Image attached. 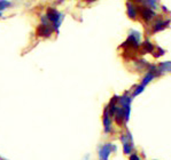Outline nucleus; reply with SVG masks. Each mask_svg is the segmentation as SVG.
<instances>
[{"instance_id":"obj_22","label":"nucleus","mask_w":171,"mask_h":160,"mask_svg":"<svg viewBox=\"0 0 171 160\" xmlns=\"http://www.w3.org/2000/svg\"><path fill=\"white\" fill-rule=\"evenodd\" d=\"M86 2H94V1H97V0H85Z\"/></svg>"},{"instance_id":"obj_17","label":"nucleus","mask_w":171,"mask_h":160,"mask_svg":"<svg viewBox=\"0 0 171 160\" xmlns=\"http://www.w3.org/2000/svg\"><path fill=\"white\" fill-rule=\"evenodd\" d=\"M9 6H10V2H9L8 0H0V12L6 9Z\"/></svg>"},{"instance_id":"obj_9","label":"nucleus","mask_w":171,"mask_h":160,"mask_svg":"<svg viewBox=\"0 0 171 160\" xmlns=\"http://www.w3.org/2000/svg\"><path fill=\"white\" fill-rule=\"evenodd\" d=\"M54 29L51 25H46V24H40L38 28H37V36L41 37V38H49L53 33Z\"/></svg>"},{"instance_id":"obj_12","label":"nucleus","mask_w":171,"mask_h":160,"mask_svg":"<svg viewBox=\"0 0 171 160\" xmlns=\"http://www.w3.org/2000/svg\"><path fill=\"white\" fill-rule=\"evenodd\" d=\"M159 71L161 74H164L167 72H171V61H167V62H162L157 65Z\"/></svg>"},{"instance_id":"obj_10","label":"nucleus","mask_w":171,"mask_h":160,"mask_svg":"<svg viewBox=\"0 0 171 160\" xmlns=\"http://www.w3.org/2000/svg\"><path fill=\"white\" fill-rule=\"evenodd\" d=\"M111 152H113L111 143H106V144H103V145H101L98 150L99 160H108Z\"/></svg>"},{"instance_id":"obj_15","label":"nucleus","mask_w":171,"mask_h":160,"mask_svg":"<svg viewBox=\"0 0 171 160\" xmlns=\"http://www.w3.org/2000/svg\"><path fill=\"white\" fill-rule=\"evenodd\" d=\"M145 86H143V85L140 84V85H138V86H136V88H135V90L132 92V94H131V96L132 97H136V96H138V95H140L141 93L145 90Z\"/></svg>"},{"instance_id":"obj_3","label":"nucleus","mask_w":171,"mask_h":160,"mask_svg":"<svg viewBox=\"0 0 171 160\" xmlns=\"http://www.w3.org/2000/svg\"><path fill=\"white\" fill-rule=\"evenodd\" d=\"M46 16L51 23L53 24V29L55 31H59V28L61 25L62 21H63V14H61L60 12H57L55 8L53 7H49L47 8V12H46Z\"/></svg>"},{"instance_id":"obj_14","label":"nucleus","mask_w":171,"mask_h":160,"mask_svg":"<svg viewBox=\"0 0 171 160\" xmlns=\"http://www.w3.org/2000/svg\"><path fill=\"white\" fill-rule=\"evenodd\" d=\"M159 2H160V0H143V4L141 5H145L147 7H149V8H152V9L156 10L157 7H159Z\"/></svg>"},{"instance_id":"obj_11","label":"nucleus","mask_w":171,"mask_h":160,"mask_svg":"<svg viewBox=\"0 0 171 160\" xmlns=\"http://www.w3.org/2000/svg\"><path fill=\"white\" fill-rule=\"evenodd\" d=\"M114 120L118 126H122L123 124H125V120H124V110H123V108L121 105H117V108H116Z\"/></svg>"},{"instance_id":"obj_21","label":"nucleus","mask_w":171,"mask_h":160,"mask_svg":"<svg viewBox=\"0 0 171 160\" xmlns=\"http://www.w3.org/2000/svg\"><path fill=\"white\" fill-rule=\"evenodd\" d=\"M161 8H162V10H163V12H164V13H169V10H168V8L165 7L164 5H163V6H162V7H161Z\"/></svg>"},{"instance_id":"obj_2","label":"nucleus","mask_w":171,"mask_h":160,"mask_svg":"<svg viewBox=\"0 0 171 160\" xmlns=\"http://www.w3.org/2000/svg\"><path fill=\"white\" fill-rule=\"evenodd\" d=\"M132 96L129 95V93H124L122 96H119L118 98V105H121L124 110V120L125 124L130 120V114H131V104H132Z\"/></svg>"},{"instance_id":"obj_13","label":"nucleus","mask_w":171,"mask_h":160,"mask_svg":"<svg viewBox=\"0 0 171 160\" xmlns=\"http://www.w3.org/2000/svg\"><path fill=\"white\" fill-rule=\"evenodd\" d=\"M155 47H156V46H154L149 40H145L143 42V46H141L144 54H147V53H152V54H153L155 50Z\"/></svg>"},{"instance_id":"obj_18","label":"nucleus","mask_w":171,"mask_h":160,"mask_svg":"<svg viewBox=\"0 0 171 160\" xmlns=\"http://www.w3.org/2000/svg\"><path fill=\"white\" fill-rule=\"evenodd\" d=\"M129 160H141V159H140V157H139L137 153H132V154H130Z\"/></svg>"},{"instance_id":"obj_8","label":"nucleus","mask_w":171,"mask_h":160,"mask_svg":"<svg viewBox=\"0 0 171 160\" xmlns=\"http://www.w3.org/2000/svg\"><path fill=\"white\" fill-rule=\"evenodd\" d=\"M125 7H126V14L129 16V18L132 21H136L138 18L139 12H138V6L133 2H131L129 0H126L125 2Z\"/></svg>"},{"instance_id":"obj_7","label":"nucleus","mask_w":171,"mask_h":160,"mask_svg":"<svg viewBox=\"0 0 171 160\" xmlns=\"http://www.w3.org/2000/svg\"><path fill=\"white\" fill-rule=\"evenodd\" d=\"M102 124H103V129H105V133H106V134H109V133L113 132L111 117H110V114H109V109H108V105H107L106 108H105V111H103Z\"/></svg>"},{"instance_id":"obj_6","label":"nucleus","mask_w":171,"mask_h":160,"mask_svg":"<svg viewBox=\"0 0 171 160\" xmlns=\"http://www.w3.org/2000/svg\"><path fill=\"white\" fill-rule=\"evenodd\" d=\"M119 140L122 142L123 144V152H124V154H127V156H130L133 153V149H135V143H133V141H131L126 134H123L121 135L119 137Z\"/></svg>"},{"instance_id":"obj_5","label":"nucleus","mask_w":171,"mask_h":160,"mask_svg":"<svg viewBox=\"0 0 171 160\" xmlns=\"http://www.w3.org/2000/svg\"><path fill=\"white\" fill-rule=\"evenodd\" d=\"M171 22V18H163V17H156L152 22V33H157L160 31H163L164 29L169 26Z\"/></svg>"},{"instance_id":"obj_4","label":"nucleus","mask_w":171,"mask_h":160,"mask_svg":"<svg viewBox=\"0 0 171 160\" xmlns=\"http://www.w3.org/2000/svg\"><path fill=\"white\" fill-rule=\"evenodd\" d=\"M138 12H139L140 18H143V21L145 22V23L153 22V21L157 17V14H156V12H155L154 9L147 7V6H145V5H139Z\"/></svg>"},{"instance_id":"obj_24","label":"nucleus","mask_w":171,"mask_h":160,"mask_svg":"<svg viewBox=\"0 0 171 160\" xmlns=\"http://www.w3.org/2000/svg\"><path fill=\"white\" fill-rule=\"evenodd\" d=\"M61 1H65V0H61Z\"/></svg>"},{"instance_id":"obj_16","label":"nucleus","mask_w":171,"mask_h":160,"mask_svg":"<svg viewBox=\"0 0 171 160\" xmlns=\"http://www.w3.org/2000/svg\"><path fill=\"white\" fill-rule=\"evenodd\" d=\"M164 53H165V50L164 49H162L161 47H155V50H154V53H153V55L156 57V58H159L160 56H162V55H164Z\"/></svg>"},{"instance_id":"obj_1","label":"nucleus","mask_w":171,"mask_h":160,"mask_svg":"<svg viewBox=\"0 0 171 160\" xmlns=\"http://www.w3.org/2000/svg\"><path fill=\"white\" fill-rule=\"evenodd\" d=\"M141 44V33L137 30H130L127 38H126L125 42L122 45V47L126 48V49H139Z\"/></svg>"},{"instance_id":"obj_20","label":"nucleus","mask_w":171,"mask_h":160,"mask_svg":"<svg viewBox=\"0 0 171 160\" xmlns=\"http://www.w3.org/2000/svg\"><path fill=\"white\" fill-rule=\"evenodd\" d=\"M111 149H113V152H116L117 151V146L115 144H111Z\"/></svg>"},{"instance_id":"obj_23","label":"nucleus","mask_w":171,"mask_h":160,"mask_svg":"<svg viewBox=\"0 0 171 160\" xmlns=\"http://www.w3.org/2000/svg\"><path fill=\"white\" fill-rule=\"evenodd\" d=\"M1 15H2V14H1V12H0V16H1Z\"/></svg>"},{"instance_id":"obj_19","label":"nucleus","mask_w":171,"mask_h":160,"mask_svg":"<svg viewBox=\"0 0 171 160\" xmlns=\"http://www.w3.org/2000/svg\"><path fill=\"white\" fill-rule=\"evenodd\" d=\"M129 1H131V2H133V4H139V5H141L143 4V0H129Z\"/></svg>"}]
</instances>
